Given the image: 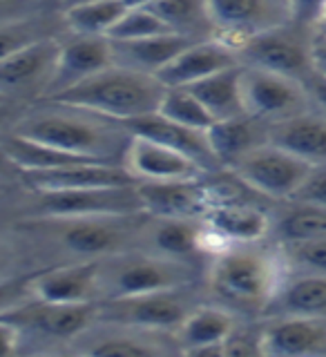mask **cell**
Instances as JSON below:
<instances>
[{"label": "cell", "mask_w": 326, "mask_h": 357, "mask_svg": "<svg viewBox=\"0 0 326 357\" xmlns=\"http://www.w3.org/2000/svg\"><path fill=\"white\" fill-rule=\"evenodd\" d=\"M38 103H43V107L25 109L11 132L85 159L123 165V152L132 139V132L121 121L54 100Z\"/></svg>", "instance_id": "obj_2"}, {"label": "cell", "mask_w": 326, "mask_h": 357, "mask_svg": "<svg viewBox=\"0 0 326 357\" xmlns=\"http://www.w3.org/2000/svg\"><path fill=\"white\" fill-rule=\"evenodd\" d=\"M105 324L98 326L94 321L83 335H78L74 342H78L76 351L87 355H159L165 353L163 346L156 342L161 340L159 335L165 333H152L141 331L132 326H123V324Z\"/></svg>", "instance_id": "obj_24"}, {"label": "cell", "mask_w": 326, "mask_h": 357, "mask_svg": "<svg viewBox=\"0 0 326 357\" xmlns=\"http://www.w3.org/2000/svg\"><path fill=\"white\" fill-rule=\"evenodd\" d=\"M110 43L117 65L156 76L168 63L177 59L195 40L170 31V33H159V36H148L139 40H110Z\"/></svg>", "instance_id": "obj_29"}, {"label": "cell", "mask_w": 326, "mask_h": 357, "mask_svg": "<svg viewBox=\"0 0 326 357\" xmlns=\"http://www.w3.org/2000/svg\"><path fill=\"white\" fill-rule=\"evenodd\" d=\"M22 328L7 315H0V357L14 355L20 349Z\"/></svg>", "instance_id": "obj_43"}, {"label": "cell", "mask_w": 326, "mask_h": 357, "mask_svg": "<svg viewBox=\"0 0 326 357\" xmlns=\"http://www.w3.org/2000/svg\"><path fill=\"white\" fill-rule=\"evenodd\" d=\"M20 167L16 165V161L11 159V154L7 152V148L0 141V183H9V181H20Z\"/></svg>", "instance_id": "obj_46"}, {"label": "cell", "mask_w": 326, "mask_h": 357, "mask_svg": "<svg viewBox=\"0 0 326 357\" xmlns=\"http://www.w3.org/2000/svg\"><path fill=\"white\" fill-rule=\"evenodd\" d=\"M262 355L326 357V317H262Z\"/></svg>", "instance_id": "obj_15"}, {"label": "cell", "mask_w": 326, "mask_h": 357, "mask_svg": "<svg viewBox=\"0 0 326 357\" xmlns=\"http://www.w3.org/2000/svg\"><path fill=\"white\" fill-rule=\"evenodd\" d=\"M156 114H161L172 123H179V126L204 132L215 123L208 114V109L201 105V100L188 87H165Z\"/></svg>", "instance_id": "obj_34"}, {"label": "cell", "mask_w": 326, "mask_h": 357, "mask_svg": "<svg viewBox=\"0 0 326 357\" xmlns=\"http://www.w3.org/2000/svg\"><path fill=\"white\" fill-rule=\"evenodd\" d=\"M43 217H121L143 212L137 183L34 192Z\"/></svg>", "instance_id": "obj_11"}, {"label": "cell", "mask_w": 326, "mask_h": 357, "mask_svg": "<svg viewBox=\"0 0 326 357\" xmlns=\"http://www.w3.org/2000/svg\"><path fill=\"white\" fill-rule=\"evenodd\" d=\"M31 3H34V5H38V7L43 9V7H50L52 3H56V5H61V0H31Z\"/></svg>", "instance_id": "obj_51"}, {"label": "cell", "mask_w": 326, "mask_h": 357, "mask_svg": "<svg viewBox=\"0 0 326 357\" xmlns=\"http://www.w3.org/2000/svg\"><path fill=\"white\" fill-rule=\"evenodd\" d=\"M163 92L165 85L154 74L137 72L114 63L103 72L85 78L83 83L43 100L89 109L126 123L145 114H154L159 109Z\"/></svg>", "instance_id": "obj_3"}, {"label": "cell", "mask_w": 326, "mask_h": 357, "mask_svg": "<svg viewBox=\"0 0 326 357\" xmlns=\"http://www.w3.org/2000/svg\"><path fill=\"white\" fill-rule=\"evenodd\" d=\"M277 315L326 317V275L288 271L264 312V317Z\"/></svg>", "instance_id": "obj_26"}, {"label": "cell", "mask_w": 326, "mask_h": 357, "mask_svg": "<svg viewBox=\"0 0 326 357\" xmlns=\"http://www.w3.org/2000/svg\"><path fill=\"white\" fill-rule=\"evenodd\" d=\"M123 126H126L132 134L154 139V141L168 145V148L186 154L188 159H193L206 174L221 170L215 154H212V148H210L204 130H193V128L179 126V123L168 121L161 114H156V112L154 114H145L139 119L126 121Z\"/></svg>", "instance_id": "obj_23"}, {"label": "cell", "mask_w": 326, "mask_h": 357, "mask_svg": "<svg viewBox=\"0 0 326 357\" xmlns=\"http://www.w3.org/2000/svg\"><path fill=\"white\" fill-rule=\"evenodd\" d=\"M78 3H87V0H61V7H72V5H78Z\"/></svg>", "instance_id": "obj_52"}, {"label": "cell", "mask_w": 326, "mask_h": 357, "mask_svg": "<svg viewBox=\"0 0 326 357\" xmlns=\"http://www.w3.org/2000/svg\"><path fill=\"white\" fill-rule=\"evenodd\" d=\"M98 304H47L29 299L16 310L5 312L25 331H34L47 340H76L96 321Z\"/></svg>", "instance_id": "obj_16"}, {"label": "cell", "mask_w": 326, "mask_h": 357, "mask_svg": "<svg viewBox=\"0 0 326 357\" xmlns=\"http://www.w3.org/2000/svg\"><path fill=\"white\" fill-rule=\"evenodd\" d=\"M286 5H288L290 22H295V25L309 31L316 29V25L326 11V0H286Z\"/></svg>", "instance_id": "obj_40"}, {"label": "cell", "mask_w": 326, "mask_h": 357, "mask_svg": "<svg viewBox=\"0 0 326 357\" xmlns=\"http://www.w3.org/2000/svg\"><path fill=\"white\" fill-rule=\"evenodd\" d=\"M123 0H87L63 9L65 29L78 36H110V31L126 14Z\"/></svg>", "instance_id": "obj_33"}, {"label": "cell", "mask_w": 326, "mask_h": 357, "mask_svg": "<svg viewBox=\"0 0 326 357\" xmlns=\"http://www.w3.org/2000/svg\"><path fill=\"white\" fill-rule=\"evenodd\" d=\"M25 109V103H18V100H0V139L14 130Z\"/></svg>", "instance_id": "obj_45"}, {"label": "cell", "mask_w": 326, "mask_h": 357, "mask_svg": "<svg viewBox=\"0 0 326 357\" xmlns=\"http://www.w3.org/2000/svg\"><path fill=\"white\" fill-rule=\"evenodd\" d=\"M193 264L150 250H123L101 259V301L190 286Z\"/></svg>", "instance_id": "obj_5"}, {"label": "cell", "mask_w": 326, "mask_h": 357, "mask_svg": "<svg viewBox=\"0 0 326 357\" xmlns=\"http://www.w3.org/2000/svg\"><path fill=\"white\" fill-rule=\"evenodd\" d=\"M0 100H9V98H5V96H3V94H0Z\"/></svg>", "instance_id": "obj_53"}, {"label": "cell", "mask_w": 326, "mask_h": 357, "mask_svg": "<svg viewBox=\"0 0 326 357\" xmlns=\"http://www.w3.org/2000/svg\"><path fill=\"white\" fill-rule=\"evenodd\" d=\"M61 54V38L45 36L0 61V94L9 100H40L52 83Z\"/></svg>", "instance_id": "obj_13"}, {"label": "cell", "mask_w": 326, "mask_h": 357, "mask_svg": "<svg viewBox=\"0 0 326 357\" xmlns=\"http://www.w3.org/2000/svg\"><path fill=\"white\" fill-rule=\"evenodd\" d=\"M290 273H318L326 275V237L299 243H279Z\"/></svg>", "instance_id": "obj_36"}, {"label": "cell", "mask_w": 326, "mask_h": 357, "mask_svg": "<svg viewBox=\"0 0 326 357\" xmlns=\"http://www.w3.org/2000/svg\"><path fill=\"white\" fill-rule=\"evenodd\" d=\"M212 38L242 52L253 36L288 22L286 0H208Z\"/></svg>", "instance_id": "obj_12"}, {"label": "cell", "mask_w": 326, "mask_h": 357, "mask_svg": "<svg viewBox=\"0 0 326 357\" xmlns=\"http://www.w3.org/2000/svg\"><path fill=\"white\" fill-rule=\"evenodd\" d=\"M148 9H152L172 33L190 40L212 38L208 0H156Z\"/></svg>", "instance_id": "obj_32"}, {"label": "cell", "mask_w": 326, "mask_h": 357, "mask_svg": "<svg viewBox=\"0 0 326 357\" xmlns=\"http://www.w3.org/2000/svg\"><path fill=\"white\" fill-rule=\"evenodd\" d=\"M14 259H16L14 245H11L7 239L0 237V279L11 277V268H14Z\"/></svg>", "instance_id": "obj_48"}, {"label": "cell", "mask_w": 326, "mask_h": 357, "mask_svg": "<svg viewBox=\"0 0 326 357\" xmlns=\"http://www.w3.org/2000/svg\"><path fill=\"white\" fill-rule=\"evenodd\" d=\"M311 61H313V70L318 74L326 76V36L320 33H313L311 38Z\"/></svg>", "instance_id": "obj_47"}, {"label": "cell", "mask_w": 326, "mask_h": 357, "mask_svg": "<svg viewBox=\"0 0 326 357\" xmlns=\"http://www.w3.org/2000/svg\"><path fill=\"white\" fill-rule=\"evenodd\" d=\"M242 98L246 114L266 126L311 109L304 83L253 65H242Z\"/></svg>", "instance_id": "obj_9"}, {"label": "cell", "mask_w": 326, "mask_h": 357, "mask_svg": "<svg viewBox=\"0 0 326 357\" xmlns=\"http://www.w3.org/2000/svg\"><path fill=\"white\" fill-rule=\"evenodd\" d=\"M228 170H232L246 185L253 188L266 201L284 204L297 195L313 165L297 159L295 154L286 152L279 145L266 141L242 156Z\"/></svg>", "instance_id": "obj_6"}, {"label": "cell", "mask_w": 326, "mask_h": 357, "mask_svg": "<svg viewBox=\"0 0 326 357\" xmlns=\"http://www.w3.org/2000/svg\"><path fill=\"white\" fill-rule=\"evenodd\" d=\"M237 312L221 304H201L177 328V351L186 355H223V344L237 326Z\"/></svg>", "instance_id": "obj_21"}, {"label": "cell", "mask_w": 326, "mask_h": 357, "mask_svg": "<svg viewBox=\"0 0 326 357\" xmlns=\"http://www.w3.org/2000/svg\"><path fill=\"white\" fill-rule=\"evenodd\" d=\"M288 266L279 243H232L210 257L208 286L221 306L242 315L264 317Z\"/></svg>", "instance_id": "obj_1"}, {"label": "cell", "mask_w": 326, "mask_h": 357, "mask_svg": "<svg viewBox=\"0 0 326 357\" xmlns=\"http://www.w3.org/2000/svg\"><path fill=\"white\" fill-rule=\"evenodd\" d=\"M110 65H114V52H112L110 38L72 33L67 40H61V54H59V63H56V72L43 98H52L65 92V89L83 83L85 78L103 72Z\"/></svg>", "instance_id": "obj_18"}, {"label": "cell", "mask_w": 326, "mask_h": 357, "mask_svg": "<svg viewBox=\"0 0 326 357\" xmlns=\"http://www.w3.org/2000/svg\"><path fill=\"white\" fill-rule=\"evenodd\" d=\"M304 87H306V94L311 100V109L320 112L322 116H326V76L313 70L311 76L304 81Z\"/></svg>", "instance_id": "obj_44"}, {"label": "cell", "mask_w": 326, "mask_h": 357, "mask_svg": "<svg viewBox=\"0 0 326 357\" xmlns=\"http://www.w3.org/2000/svg\"><path fill=\"white\" fill-rule=\"evenodd\" d=\"M295 201H306V204H318L326 208V165H316L306 176V181L302 183Z\"/></svg>", "instance_id": "obj_41"}, {"label": "cell", "mask_w": 326, "mask_h": 357, "mask_svg": "<svg viewBox=\"0 0 326 357\" xmlns=\"http://www.w3.org/2000/svg\"><path fill=\"white\" fill-rule=\"evenodd\" d=\"M204 176L137 183L143 212L152 219H201L208 208Z\"/></svg>", "instance_id": "obj_19"}, {"label": "cell", "mask_w": 326, "mask_h": 357, "mask_svg": "<svg viewBox=\"0 0 326 357\" xmlns=\"http://www.w3.org/2000/svg\"><path fill=\"white\" fill-rule=\"evenodd\" d=\"M311 38L313 31L288 20L284 25L253 36L239 52V59L242 65L262 67L304 83L313 72Z\"/></svg>", "instance_id": "obj_10"}, {"label": "cell", "mask_w": 326, "mask_h": 357, "mask_svg": "<svg viewBox=\"0 0 326 357\" xmlns=\"http://www.w3.org/2000/svg\"><path fill=\"white\" fill-rule=\"evenodd\" d=\"M268 141L295 154L309 165H326V116L320 112H302L297 116L268 126Z\"/></svg>", "instance_id": "obj_25"}, {"label": "cell", "mask_w": 326, "mask_h": 357, "mask_svg": "<svg viewBox=\"0 0 326 357\" xmlns=\"http://www.w3.org/2000/svg\"><path fill=\"white\" fill-rule=\"evenodd\" d=\"M123 167L141 181H184V178H199L206 172L188 159L186 154L177 152L168 145L132 134L126 152H123Z\"/></svg>", "instance_id": "obj_17"}, {"label": "cell", "mask_w": 326, "mask_h": 357, "mask_svg": "<svg viewBox=\"0 0 326 357\" xmlns=\"http://www.w3.org/2000/svg\"><path fill=\"white\" fill-rule=\"evenodd\" d=\"M45 36H54V33L45 27V22L38 14L25 20L9 22V25H0V61L7 59L9 54L22 50L25 45Z\"/></svg>", "instance_id": "obj_37"}, {"label": "cell", "mask_w": 326, "mask_h": 357, "mask_svg": "<svg viewBox=\"0 0 326 357\" xmlns=\"http://www.w3.org/2000/svg\"><path fill=\"white\" fill-rule=\"evenodd\" d=\"M188 89L201 100V105L208 109L212 121L246 114L242 98V65L212 74L204 81L190 85Z\"/></svg>", "instance_id": "obj_30"}, {"label": "cell", "mask_w": 326, "mask_h": 357, "mask_svg": "<svg viewBox=\"0 0 326 357\" xmlns=\"http://www.w3.org/2000/svg\"><path fill=\"white\" fill-rule=\"evenodd\" d=\"M212 154L221 167H232L257 145L268 141V126L249 114L215 121L206 130Z\"/></svg>", "instance_id": "obj_28"}, {"label": "cell", "mask_w": 326, "mask_h": 357, "mask_svg": "<svg viewBox=\"0 0 326 357\" xmlns=\"http://www.w3.org/2000/svg\"><path fill=\"white\" fill-rule=\"evenodd\" d=\"M235 65H242L237 52L217 38H206L190 43L177 59H172L156 74V78L165 87H190Z\"/></svg>", "instance_id": "obj_22"}, {"label": "cell", "mask_w": 326, "mask_h": 357, "mask_svg": "<svg viewBox=\"0 0 326 357\" xmlns=\"http://www.w3.org/2000/svg\"><path fill=\"white\" fill-rule=\"evenodd\" d=\"M223 355H262V324L257 326L237 324L223 344Z\"/></svg>", "instance_id": "obj_38"}, {"label": "cell", "mask_w": 326, "mask_h": 357, "mask_svg": "<svg viewBox=\"0 0 326 357\" xmlns=\"http://www.w3.org/2000/svg\"><path fill=\"white\" fill-rule=\"evenodd\" d=\"M159 33H170L165 22L154 14L152 9H126V14L110 31V40H139L148 36H159Z\"/></svg>", "instance_id": "obj_35"}, {"label": "cell", "mask_w": 326, "mask_h": 357, "mask_svg": "<svg viewBox=\"0 0 326 357\" xmlns=\"http://www.w3.org/2000/svg\"><path fill=\"white\" fill-rule=\"evenodd\" d=\"M20 183H25L31 192H47V190H83L103 185H132L137 183L121 163L105 161H83L52 170L22 172Z\"/></svg>", "instance_id": "obj_20"}, {"label": "cell", "mask_w": 326, "mask_h": 357, "mask_svg": "<svg viewBox=\"0 0 326 357\" xmlns=\"http://www.w3.org/2000/svg\"><path fill=\"white\" fill-rule=\"evenodd\" d=\"M38 11L40 7L34 5L31 0H0V25L25 20L29 16H36Z\"/></svg>", "instance_id": "obj_42"}, {"label": "cell", "mask_w": 326, "mask_h": 357, "mask_svg": "<svg viewBox=\"0 0 326 357\" xmlns=\"http://www.w3.org/2000/svg\"><path fill=\"white\" fill-rule=\"evenodd\" d=\"M148 221L145 212L121 217H43L25 221L27 232H36L63 250L72 252L81 261L103 259L123 252L134 239H141V230Z\"/></svg>", "instance_id": "obj_4"}, {"label": "cell", "mask_w": 326, "mask_h": 357, "mask_svg": "<svg viewBox=\"0 0 326 357\" xmlns=\"http://www.w3.org/2000/svg\"><path fill=\"white\" fill-rule=\"evenodd\" d=\"M156 0H123V5L128 9H143V7H152Z\"/></svg>", "instance_id": "obj_49"}, {"label": "cell", "mask_w": 326, "mask_h": 357, "mask_svg": "<svg viewBox=\"0 0 326 357\" xmlns=\"http://www.w3.org/2000/svg\"><path fill=\"white\" fill-rule=\"evenodd\" d=\"M271 234L277 243H299L326 237V208L306 201H284L273 215Z\"/></svg>", "instance_id": "obj_31"}, {"label": "cell", "mask_w": 326, "mask_h": 357, "mask_svg": "<svg viewBox=\"0 0 326 357\" xmlns=\"http://www.w3.org/2000/svg\"><path fill=\"white\" fill-rule=\"evenodd\" d=\"M148 250L177 261L193 264L195 257L206 255L201 245V219H152L141 230Z\"/></svg>", "instance_id": "obj_27"}, {"label": "cell", "mask_w": 326, "mask_h": 357, "mask_svg": "<svg viewBox=\"0 0 326 357\" xmlns=\"http://www.w3.org/2000/svg\"><path fill=\"white\" fill-rule=\"evenodd\" d=\"M197 304L188 295V286L159 290V293L121 297L98 301L96 321L123 324V326L152 331V333H177L188 312Z\"/></svg>", "instance_id": "obj_7"}, {"label": "cell", "mask_w": 326, "mask_h": 357, "mask_svg": "<svg viewBox=\"0 0 326 357\" xmlns=\"http://www.w3.org/2000/svg\"><path fill=\"white\" fill-rule=\"evenodd\" d=\"M273 215L257 199L210 201L201 217V245L212 257L232 243H253L271 237Z\"/></svg>", "instance_id": "obj_8"}, {"label": "cell", "mask_w": 326, "mask_h": 357, "mask_svg": "<svg viewBox=\"0 0 326 357\" xmlns=\"http://www.w3.org/2000/svg\"><path fill=\"white\" fill-rule=\"evenodd\" d=\"M31 297L29 277H7L0 279V315L16 310L18 306L27 304Z\"/></svg>", "instance_id": "obj_39"}, {"label": "cell", "mask_w": 326, "mask_h": 357, "mask_svg": "<svg viewBox=\"0 0 326 357\" xmlns=\"http://www.w3.org/2000/svg\"><path fill=\"white\" fill-rule=\"evenodd\" d=\"M31 297L47 304H98L101 259L59 266L29 277Z\"/></svg>", "instance_id": "obj_14"}, {"label": "cell", "mask_w": 326, "mask_h": 357, "mask_svg": "<svg viewBox=\"0 0 326 357\" xmlns=\"http://www.w3.org/2000/svg\"><path fill=\"white\" fill-rule=\"evenodd\" d=\"M313 33H320V36H326V11H324V16L320 18V22L316 25V29H313Z\"/></svg>", "instance_id": "obj_50"}]
</instances>
